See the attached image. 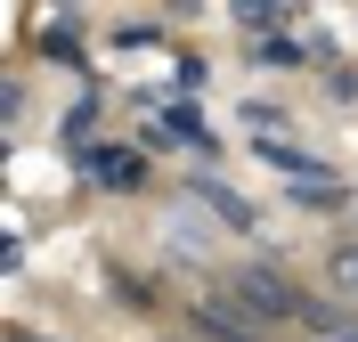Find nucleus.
Listing matches in <instances>:
<instances>
[{"label":"nucleus","mask_w":358,"mask_h":342,"mask_svg":"<svg viewBox=\"0 0 358 342\" xmlns=\"http://www.w3.org/2000/svg\"><path fill=\"white\" fill-rule=\"evenodd\" d=\"M228 17H236V33L268 41V33H285V0H228Z\"/></svg>","instance_id":"11"},{"label":"nucleus","mask_w":358,"mask_h":342,"mask_svg":"<svg viewBox=\"0 0 358 342\" xmlns=\"http://www.w3.org/2000/svg\"><path fill=\"white\" fill-rule=\"evenodd\" d=\"M147 147H196V155H212V131H203L196 98H171V106L147 122Z\"/></svg>","instance_id":"3"},{"label":"nucleus","mask_w":358,"mask_h":342,"mask_svg":"<svg viewBox=\"0 0 358 342\" xmlns=\"http://www.w3.org/2000/svg\"><path fill=\"white\" fill-rule=\"evenodd\" d=\"M41 49H49V66H90L82 49H73V33H49V41H41Z\"/></svg>","instance_id":"13"},{"label":"nucleus","mask_w":358,"mask_h":342,"mask_svg":"<svg viewBox=\"0 0 358 342\" xmlns=\"http://www.w3.org/2000/svg\"><path fill=\"white\" fill-rule=\"evenodd\" d=\"M82 180L90 187H106V196H138V187H147V155H138V147H82Z\"/></svg>","instance_id":"2"},{"label":"nucleus","mask_w":358,"mask_h":342,"mask_svg":"<svg viewBox=\"0 0 358 342\" xmlns=\"http://www.w3.org/2000/svg\"><path fill=\"white\" fill-rule=\"evenodd\" d=\"M236 122H245V138H293V131H301V114H285L277 98H245Z\"/></svg>","instance_id":"9"},{"label":"nucleus","mask_w":358,"mask_h":342,"mask_svg":"<svg viewBox=\"0 0 358 342\" xmlns=\"http://www.w3.org/2000/svg\"><path fill=\"white\" fill-rule=\"evenodd\" d=\"M187 196H196V204H203V212H212V220L228 228V236H252V228H261V212H252L245 196H236V187H220V180H212V171H203V180H187Z\"/></svg>","instance_id":"4"},{"label":"nucleus","mask_w":358,"mask_h":342,"mask_svg":"<svg viewBox=\"0 0 358 342\" xmlns=\"http://www.w3.org/2000/svg\"><path fill=\"white\" fill-rule=\"evenodd\" d=\"M326 277H334V294H358V245H334V252H326Z\"/></svg>","instance_id":"12"},{"label":"nucleus","mask_w":358,"mask_h":342,"mask_svg":"<svg viewBox=\"0 0 358 342\" xmlns=\"http://www.w3.org/2000/svg\"><path fill=\"white\" fill-rule=\"evenodd\" d=\"M163 245H171L179 261H212V220L196 212V196H187V204H163Z\"/></svg>","instance_id":"5"},{"label":"nucleus","mask_w":358,"mask_h":342,"mask_svg":"<svg viewBox=\"0 0 358 342\" xmlns=\"http://www.w3.org/2000/svg\"><path fill=\"white\" fill-rule=\"evenodd\" d=\"M285 196H293L301 212H342V204H350V187H342V171H326V163H317V171H301V180H293Z\"/></svg>","instance_id":"7"},{"label":"nucleus","mask_w":358,"mask_h":342,"mask_svg":"<svg viewBox=\"0 0 358 342\" xmlns=\"http://www.w3.org/2000/svg\"><path fill=\"white\" fill-rule=\"evenodd\" d=\"M252 66L261 73H293V66H326V49H301L293 33H268V41H252Z\"/></svg>","instance_id":"8"},{"label":"nucleus","mask_w":358,"mask_h":342,"mask_svg":"<svg viewBox=\"0 0 358 342\" xmlns=\"http://www.w3.org/2000/svg\"><path fill=\"white\" fill-rule=\"evenodd\" d=\"M301 334L310 342H358V318L342 301H310V310H301Z\"/></svg>","instance_id":"10"},{"label":"nucleus","mask_w":358,"mask_h":342,"mask_svg":"<svg viewBox=\"0 0 358 342\" xmlns=\"http://www.w3.org/2000/svg\"><path fill=\"white\" fill-rule=\"evenodd\" d=\"M220 294L236 301L252 326H301V310H310V294H301V285H293L277 261H236Z\"/></svg>","instance_id":"1"},{"label":"nucleus","mask_w":358,"mask_h":342,"mask_svg":"<svg viewBox=\"0 0 358 342\" xmlns=\"http://www.w3.org/2000/svg\"><path fill=\"white\" fill-rule=\"evenodd\" d=\"M196 342H261V326L220 294V301H203V310H196Z\"/></svg>","instance_id":"6"}]
</instances>
